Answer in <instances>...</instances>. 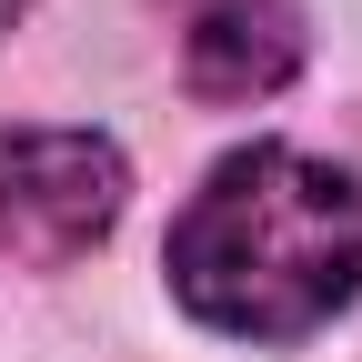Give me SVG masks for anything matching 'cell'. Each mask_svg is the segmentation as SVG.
Segmentation results:
<instances>
[{
    "label": "cell",
    "instance_id": "1",
    "mask_svg": "<svg viewBox=\"0 0 362 362\" xmlns=\"http://www.w3.org/2000/svg\"><path fill=\"white\" fill-rule=\"evenodd\" d=\"M161 272L192 322L232 342H302L362 292V181L302 141H252L202 171Z\"/></svg>",
    "mask_w": 362,
    "mask_h": 362
},
{
    "label": "cell",
    "instance_id": "2",
    "mask_svg": "<svg viewBox=\"0 0 362 362\" xmlns=\"http://www.w3.org/2000/svg\"><path fill=\"white\" fill-rule=\"evenodd\" d=\"M131 202V161L111 131H11L0 141V262L21 272H71L81 252L111 242Z\"/></svg>",
    "mask_w": 362,
    "mask_h": 362
},
{
    "label": "cell",
    "instance_id": "3",
    "mask_svg": "<svg viewBox=\"0 0 362 362\" xmlns=\"http://www.w3.org/2000/svg\"><path fill=\"white\" fill-rule=\"evenodd\" d=\"M181 21V81L192 101H272L302 71V0H171Z\"/></svg>",
    "mask_w": 362,
    "mask_h": 362
},
{
    "label": "cell",
    "instance_id": "4",
    "mask_svg": "<svg viewBox=\"0 0 362 362\" xmlns=\"http://www.w3.org/2000/svg\"><path fill=\"white\" fill-rule=\"evenodd\" d=\"M21 11H30V0H0V30H11V21H21Z\"/></svg>",
    "mask_w": 362,
    "mask_h": 362
}]
</instances>
